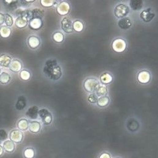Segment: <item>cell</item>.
Here are the masks:
<instances>
[{
  "label": "cell",
  "instance_id": "cell-1",
  "mask_svg": "<svg viewBox=\"0 0 158 158\" xmlns=\"http://www.w3.org/2000/svg\"><path fill=\"white\" fill-rule=\"evenodd\" d=\"M43 73L48 78L53 81L58 80L62 74L61 68L58 65L57 61L54 59H49L45 62Z\"/></svg>",
  "mask_w": 158,
  "mask_h": 158
},
{
  "label": "cell",
  "instance_id": "cell-2",
  "mask_svg": "<svg viewBox=\"0 0 158 158\" xmlns=\"http://www.w3.org/2000/svg\"><path fill=\"white\" fill-rule=\"evenodd\" d=\"M100 86L99 82L94 78H89L86 79L83 84L85 90L89 92H94Z\"/></svg>",
  "mask_w": 158,
  "mask_h": 158
},
{
  "label": "cell",
  "instance_id": "cell-3",
  "mask_svg": "<svg viewBox=\"0 0 158 158\" xmlns=\"http://www.w3.org/2000/svg\"><path fill=\"white\" fill-rule=\"evenodd\" d=\"M129 12V8L124 4H119L115 7L114 13L115 16L118 18H124L126 17Z\"/></svg>",
  "mask_w": 158,
  "mask_h": 158
},
{
  "label": "cell",
  "instance_id": "cell-4",
  "mask_svg": "<svg viewBox=\"0 0 158 158\" xmlns=\"http://www.w3.org/2000/svg\"><path fill=\"white\" fill-rule=\"evenodd\" d=\"M38 115L40 117L41 120H42V122L44 124L48 125L51 123L52 120H53L52 115L51 114V113L47 109H42L40 110L39 113H38Z\"/></svg>",
  "mask_w": 158,
  "mask_h": 158
},
{
  "label": "cell",
  "instance_id": "cell-5",
  "mask_svg": "<svg viewBox=\"0 0 158 158\" xmlns=\"http://www.w3.org/2000/svg\"><path fill=\"white\" fill-rule=\"evenodd\" d=\"M112 48L115 52L118 53L123 52L126 48V42L122 38L116 39L113 41Z\"/></svg>",
  "mask_w": 158,
  "mask_h": 158
},
{
  "label": "cell",
  "instance_id": "cell-6",
  "mask_svg": "<svg viewBox=\"0 0 158 158\" xmlns=\"http://www.w3.org/2000/svg\"><path fill=\"white\" fill-rule=\"evenodd\" d=\"M9 138L14 143H20L23 140V133L20 130H13L9 134Z\"/></svg>",
  "mask_w": 158,
  "mask_h": 158
},
{
  "label": "cell",
  "instance_id": "cell-7",
  "mask_svg": "<svg viewBox=\"0 0 158 158\" xmlns=\"http://www.w3.org/2000/svg\"><path fill=\"white\" fill-rule=\"evenodd\" d=\"M70 10V6L66 2H62L59 3L57 8V13L60 15H66Z\"/></svg>",
  "mask_w": 158,
  "mask_h": 158
},
{
  "label": "cell",
  "instance_id": "cell-8",
  "mask_svg": "<svg viewBox=\"0 0 158 158\" xmlns=\"http://www.w3.org/2000/svg\"><path fill=\"white\" fill-rule=\"evenodd\" d=\"M62 25V29L67 32V33H71L73 32V22L68 17H64L62 20L61 22Z\"/></svg>",
  "mask_w": 158,
  "mask_h": 158
},
{
  "label": "cell",
  "instance_id": "cell-9",
  "mask_svg": "<svg viewBox=\"0 0 158 158\" xmlns=\"http://www.w3.org/2000/svg\"><path fill=\"white\" fill-rule=\"evenodd\" d=\"M154 17H155V13L152 12V9L150 8L146 9V10H144L141 13V18L146 22H150L153 18H154Z\"/></svg>",
  "mask_w": 158,
  "mask_h": 158
},
{
  "label": "cell",
  "instance_id": "cell-10",
  "mask_svg": "<svg viewBox=\"0 0 158 158\" xmlns=\"http://www.w3.org/2000/svg\"><path fill=\"white\" fill-rule=\"evenodd\" d=\"M150 74L147 71H142L138 73L137 78L139 82L142 84H146L150 81Z\"/></svg>",
  "mask_w": 158,
  "mask_h": 158
},
{
  "label": "cell",
  "instance_id": "cell-11",
  "mask_svg": "<svg viewBox=\"0 0 158 158\" xmlns=\"http://www.w3.org/2000/svg\"><path fill=\"white\" fill-rule=\"evenodd\" d=\"M39 109L37 106H32L28 109L26 115L30 119H36L38 117Z\"/></svg>",
  "mask_w": 158,
  "mask_h": 158
},
{
  "label": "cell",
  "instance_id": "cell-12",
  "mask_svg": "<svg viewBox=\"0 0 158 158\" xmlns=\"http://www.w3.org/2000/svg\"><path fill=\"white\" fill-rule=\"evenodd\" d=\"M22 67V63L18 59H13V61H11L10 65H9L10 70L14 73H18L21 71Z\"/></svg>",
  "mask_w": 158,
  "mask_h": 158
},
{
  "label": "cell",
  "instance_id": "cell-13",
  "mask_svg": "<svg viewBox=\"0 0 158 158\" xmlns=\"http://www.w3.org/2000/svg\"><path fill=\"white\" fill-rule=\"evenodd\" d=\"M132 25L131 19L128 17H124L118 21V26L122 29H128Z\"/></svg>",
  "mask_w": 158,
  "mask_h": 158
},
{
  "label": "cell",
  "instance_id": "cell-14",
  "mask_svg": "<svg viewBox=\"0 0 158 158\" xmlns=\"http://www.w3.org/2000/svg\"><path fill=\"white\" fill-rule=\"evenodd\" d=\"M28 44L29 47L32 49H36L38 47L40 44V40L37 36H32L28 39Z\"/></svg>",
  "mask_w": 158,
  "mask_h": 158
},
{
  "label": "cell",
  "instance_id": "cell-15",
  "mask_svg": "<svg viewBox=\"0 0 158 158\" xmlns=\"http://www.w3.org/2000/svg\"><path fill=\"white\" fill-rule=\"evenodd\" d=\"M11 57L6 54L0 55V66L3 67H9L11 63Z\"/></svg>",
  "mask_w": 158,
  "mask_h": 158
},
{
  "label": "cell",
  "instance_id": "cell-16",
  "mask_svg": "<svg viewBox=\"0 0 158 158\" xmlns=\"http://www.w3.org/2000/svg\"><path fill=\"white\" fill-rule=\"evenodd\" d=\"M29 25L32 29L38 30L43 25L42 19H40V18H32L29 21Z\"/></svg>",
  "mask_w": 158,
  "mask_h": 158
},
{
  "label": "cell",
  "instance_id": "cell-17",
  "mask_svg": "<svg viewBox=\"0 0 158 158\" xmlns=\"http://www.w3.org/2000/svg\"><path fill=\"white\" fill-rule=\"evenodd\" d=\"M26 106V100L25 98V97H24L23 96H21L18 97L17 103L15 104L16 109L17 110L21 111L24 109Z\"/></svg>",
  "mask_w": 158,
  "mask_h": 158
},
{
  "label": "cell",
  "instance_id": "cell-18",
  "mask_svg": "<svg viewBox=\"0 0 158 158\" xmlns=\"http://www.w3.org/2000/svg\"><path fill=\"white\" fill-rule=\"evenodd\" d=\"M3 148L8 153H11L15 150V143L11 140H6L3 144Z\"/></svg>",
  "mask_w": 158,
  "mask_h": 158
},
{
  "label": "cell",
  "instance_id": "cell-19",
  "mask_svg": "<svg viewBox=\"0 0 158 158\" xmlns=\"http://www.w3.org/2000/svg\"><path fill=\"white\" fill-rule=\"evenodd\" d=\"M30 131L33 133H38L41 130V124L38 121H32L29 124Z\"/></svg>",
  "mask_w": 158,
  "mask_h": 158
},
{
  "label": "cell",
  "instance_id": "cell-20",
  "mask_svg": "<svg viewBox=\"0 0 158 158\" xmlns=\"http://www.w3.org/2000/svg\"><path fill=\"white\" fill-rule=\"evenodd\" d=\"M28 21L26 18L22 17H18L15 21V25L19 29H23L28 25Z\"/></svg>",
  "mask_w": 158,
  "mask_h": 158
},
{
  "label": "cell",
  "instance_id": "cell-21",
  "mask_svg": "<svg viewBox=\"0 0 158 158\" xmlns=\"http://www.w3.org/2000/svg\"><path fill=\"white\" fill-rule=\"evenodd\" d=\"M113 78L111 77L110 74L108 73H104L103 75H101L100 77V82L104 84V85H108V84L111 83L112 82Z\"/></svg>",
  "mask_w": 158,
  "mask_h": 158
},
{
  "label": "cell",
  "instance_id": "cell-22",
  "mask_svg": "<svg viewBox=\"0 0 158 158\" xmlns=\"http://www.w3.org/2000/svg\"><path fill=\"white\" fill-rule=\"evenodd\" d=\"M127 127L129 131H131V132H134V131H137V130L138 129L139 123H138V121H137L136 120L131 119L127 123Z\"/></svg>",
  "mask_w": 158,
  "mask_h": 158
},
{
  "label": "cell",
  "instance_id": "cell-23",
  "mask_svg": "<svg viewBox=\"0 0 158 158\" xmlns=\"http://www.w3.org/2000/svg\"><path fill=\"white\" fill-rule=\"evenodd\" d=\"M11 34V30L7 26H2L0 28V36L2 38H8Z\"/></svg>",
  "mask_w": 158,
  "mask_h": 158
},
{
  "label": "cell",
  "instance_id": "cell-24",
  "mask_svg": "<svg viewBox=\"0 0 158 158\" xmlns=\"http://www.w3.org/2000/svg\"><path fill=\"white\" fill-rule=\"evenodd\" d=\"M18 128L21 131H26V130L29 127V122L28 120L25 119H21L18 123Z\"/></svg>",
  "mask_w": 158,
  "mask_h": 158
},
{
  "label": "cell",
  "instance_id": "cell-25",
  "mask_svg": "<svg viewBox=\"0 0 158 158\" xmlns=\"http://www.w3.org/2000/svg\"><path fill=\"white\" fill-rule=\"evenodd\" d=\"M97 105L100 108H104L108 105L110 103V98L108 96H103L100 97L97 100Z\"/></svg>",
  "mask_w": 158,
  "mask_h": 158
},
{
  "label": "cell",
  "instance_id": "cell-26",
  "mask_svg": "<svg viewBox=\"0 0 158 158\" xmlns=\"http://www.w3.org/2000/svg\"><path fill=\"white\" fill-rule=\"evenodd\" d=\"M130 6H131V8L133 10L136 11V10H139L142 7V5H143V2L142 1H141V0H133V1H131L129 3Z\"/></svg>",
  "mask_w": 158,
  "mask_h": 158
},
{
  "label": "cell",
  "instance_id": "cell-27",
  "mask_svg": "<svg viewBox=\"0 0 158 158\" xmlns=\"http://www.w3.org/2000/svg\"><path fill=\"white\" fill-rule=\"evenodd\" d=\"M11 81V76L6 72H3L0 75V83L2 85H6Z\"/></svg>",
  "mask_w": 158,
  "mask_h": 158
},
{
  "label": "cell",
  "instance_id": "cell-28",
  "mask_svg": "<svg viewBox=\"0 0 158 158\" xmlns=\"http://www.w3.org/2000/svg\"><path fill=\"white\" fill-rule=\"evenodd\" d=\"M32 11V14H33V17H32V18H40V19H42L44 15V12L43 10L36 8L34 9Z\"/></svg>",
  "mask_w": 158,
  "mask_h": 158
},
{
  "label": "cell",
  "instance_id": "cell-29",
  "mask_svg": "<svg viewBox=\"0 0 158 158\" xmlns=\"http://www.w3.org/2000/svg\"><path fill=\"white\" fill-rule=\"evenodd\" d=\"M96 92V96L100 97L106 96L107 94H108V89H107V87L106 86H99Z\"/></svg>",
  "mask_w": 158,
  "mask_h": 158
},
{
  "label": "cell",
  "instance_id": "cell-30",
  "mask_svg": "<svg viewBox=\"0 0 158 158\" xmlns=\"http://www.w3.org/2000/svg\"><path fill=\"white\" fill-rule=\"evenodd\" d=\"M73 29L77 32H80L83 29V22L80 21H76L73 22Z\"/></svg>",
  "mask_w": 158,
  "mask_h": 158
},
{
  "label": "cell",
  "instance_id": "cell-31",
  "mask_svg": "<svg viewBox=\"0 0 158 158\" xmlns=\"http://www.w3.org/2000/svg\"><path fill=\"white\" fill-rule=\"evenodd\" d=\"M53 39L57 43H60L64 40V35L62 32H56L53 35Z\"/></svg>",
  "mask_w": 158,
  "mask_h": 158
},
{
  "label": "cell",
  "instance_id": "cell-32",
  "mask_svg": "<svg viewBox=\"0 0 158 158\" xmlns=\"http://www.w3.org/2000/svg\"><path fill=\"white\" fill-rule=\"evenodd\" d=\"M20 77L23 81H28L31 77V74L26 70H22L21 71Z\"/></svg>",
  "mask_w": 158,
  "mask_h": 158
},
{
  "label": "cell",
  "instance_id": "cell-33",
  "mask_svg": "<svg viewBox=\"0 0 158 158\" xmlns=\"http://www.w3.org/2000/svg\"><path fill=\"white\" fill-rule=\"evenodd\" d=\"M24 157L26 158H33L34 157V155H35L34 149H33V148H27V149H26L24 150Z\"/></svg>",
  "mask_w": 158,
  "mask_h": 158
},
{
  "label": "cell",
  "instance_id": "cell-34",
  "mask_svg": "<svg viewBox=\"0 0 158 158\" xmlns=\"http://www.w3.org/2000/svg\"><path fill=\"white\" fill-rule=\"evenodd\" d=\"M4 22L7 26H11L13 25V18L9 15V14H6L5 15V20Z\"/></svg>",
  "mask_w": 158,
  "mask_h": 158
},
{
  "label": "cell",
  "instance_id": "cell-35",
  "mask_svg": "<svg viewBox=\"0 0 158 158\" xmlns=\"http://www.w3.org/2000/svg\"><path fill=\"white\" fill-rule=\"evenodd\" d=\"M8 138V134L4 129H0V141H6Z\"/></svg>",
  "mask_w": 158,
  "mask_h": 158
},
{
  "label": "cell",
  "instance_id": "cell-36",
  "mask_svg": "<svg viewBox=\"0 0 158 158\" xmlns=\"http://www.w3.org/2000/svg\"><path fill=\"white\" fill-rule=\"evenodd\" d=\"M97 100H98V96H96V94H95V93H92L89 96V98H88V100L91 104H95L97 101Z\"/></svg>",
  "mask_w": 158,
  "mask_h": 158
},
{
  "label": "cell",
  "instance_id": "cell-37",
  "mask_svg": "<svg viewBox=\"0 0 158 158\" xmlns=\"http://www.w3.org/2000/svg\"><path fill=\"white\" fill-rule=\"evenodd\" d=\"M53 3H54V2L51 1V0H41V4L42 5L43 7H46L52 6Z\"/></svg>",
  "mask_w": 158,
  "mask_h": 158
},
{
  "label": "cell",
  "instance_id": "cell-38",
  "mask_svg": "<svg viewBox=\"0 0 158 158\" xmlns=\"http://www.w3.org/2000/svg\"><path fill=\"white\" fill-rule=\"evenodd\" d=\"M5 20V15L2 13H0V25H3Z\"/></svg>",
  "mask_w": 158,
  "mask_h": 158
},
{
  "label": "cell",
  "instance_id": "cell-39",
  "mask_svg": "<svg viewBox=\"0 0 158 158\" xmlns=\"http://www.w3.org/2000/svg\"><path fill=\"white\" fill-rule=\"evenodd\" d=\"M99 158H111V156L108 153H104L100 156Z\"/></svg>",
  "mask_w": 158,
  "mask_h": 158
},
{
  "label": "cell",
  "instance_id": "cell-40",
  "mask_svg": "<svg viewBox=\"0 0 158 158\" xmlns=\"http://www.w3.org/2000/svg\"><path fill=\"white\" fill-rule=\"evenodd\" d=\"M3 154V148L2 146H0V156Z\"/></svg>",
  "mask_w": 158,
  "mask_h": 158
},
{
  "label": "cell",
  "instance_id": "cell-41",
  "mask_svg": "<svg viewBox=\"0 0 158 158\" xmlns=\"http://www.w3.org/2000/svg\"><path fill=\"white\" fill-rule=\"evenodd\" d=\"M0 73H1V68H0Z\"/></svg>",
  "mask_w": 158,
  "mask_h": 158
}]
</instances>
